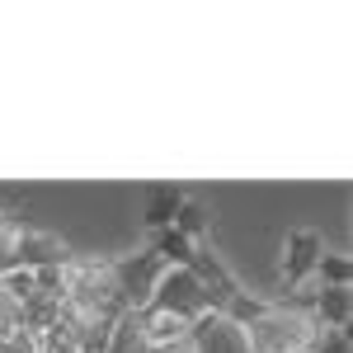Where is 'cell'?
Returning a JSON list of instances; mask_svg holds the SVG:
<instances>
[{"mask_svg":"<svg viewBox=\"0 0 353 353\" xmlns=\"http://www.w3.org/2000/svg\"><path fill=\"white\" fill-rule=\"evenodd\" d=\"M311 353H353L349 330H316V339H311Z\"/></svg>","mask_w":353,"mask_h":353,"instance_id":"cell-14","label":"cell"},{"mask_svg":"<svg viewBox=\"0 0 353 353\" xmlns=\"http://www.w3.org/2000/svg\"><path fill=\"white\" fill-rule=\"evenodd\" d=\"M66 259H71V245L57 231L24 226V236H19V264L24 269H52V264H66Z\"/></svg>","mask_w":353,"mask_h":353,"instance_id":"cell-6","label":"cell"},{"mask_svg":"<svg viewBox=\"0 0 353 353\" xmlns=\"http://www.w3.org/2000/svg\"><path fill=\"white\" fill-rule=\"evenodd\" d=\"M321 254H325V241L316 231H288V241H283V283L292 292L306 288L316 278V259Z\"/></svg>","mask_w":353,"mask_h":353,"instance_id":"cell-4","label":"cell"},{"mask_svg":"<svg viewBox=\"0 0 353 353\" xmlns=\"http://www.w3.org/2000/svg\"><path fill=\"white\" fill-rule=\"evenodd\" d=\"M141 334H146L151 349H165V344L189 339V321H184V316H170L161 306H141Z\"/></svg>","mask_w":353,"mask_h":353,"instance_id":"cell-8","label":"cell"},{"mask_svg":"<svg viewBox=\"0 0 353 353\" xmlns=\"http://www.w3.org/2000/svg\"><path fill=\"white\" fill-rule=\"evenodd\" d=\"M189 339L198 353H250V339L236 321H226L221 311H208L189 325Z\"/></svg>","mask_w":353,"mask_h":353,"instance_id":"cell-5","label":"cell"},{"mask_svg":"<svg viewBox=\"0 0 353 353\" xmlns=\"http://www.w3.org/2000/svg\"><path fill=\"white\" fill-rule=\"evenodd\" d=\"M151 353H198L193 339H179V344H165V349H151Z\"/></svg>","mask_w":353,"mask_h":353,"instance_id":"cell-15","label":"cell"},{"mask_svg":"<svg viewBox=\"0 0 353 353\" xmlns=\"http://www.w3.org/2000/svg\"><path fill=\"white\" fill-rule=\"evenodd\" d=\"M109 353H151L146 334H141V311H123V316L113 321Z\"/></svg>","mask_w":353,"mask_h":353,"instance_id":"cell-11","label":"cell"},{"mask_svg":"<svg viewBox=\"0 0 353 353\" xmlns=\"http://www.w3.org/2000/svg\"><path fill=\"white\" fill-rule=\"evenodd\" d=\"M179 203H184V189H174V184H151V189H146L141 221H146L151 231H165V226H174V212H179Z\"/></svg>","mask_w":353,"mask_h":353,"instance_id":"cell-9","label":"cell"},{"mask_svg":"<svg viewBox=\"0 0 353 353\" xmlns=\"http://www.w3.org/2000/svg\"><path fill=\"white\" fill-rule=\"evenodd\" d=\"M151 306H161L170 316H184V321H198V316H208L212 311V301H208V288L198 283V273L193 269H165L161 283H156V292H151Z\"/></svg>","mask_w":353,"mask_h":353,"instance_id":"cell-3","label":"cell"},{"mask_svg":"<svg viewBox=\"0 0 353 353\" xmlns=\"http://www.w3.org/2000/svg\"><path fill=\"white\" fill-rule=\"evenodd\" d=\"M316 288H349L353 283V264H349V254H321L316 259V278H311Z\"/></svg>","mask_w":353,"mask_h":353,"instance_id":"cell-13","label":"cell"},{"mask_svg":"<svg viewBox=\"0 0 353 353\" xmlns=\"http://www.w3.org/2000/svg\"><path fill=\"white\" fill-rule=\"evenodd\" d=\"M311 316L321 330H349L353 321V292L349 288H316L311 297Z\"/></svg>","mask_w":353,"mask_h":353,"instance_id":"cell-7","label":"cell"},{"mask_svg":"<svg viewBox=\"0 0 353 353\" xmlns=\"http://www.w3.org/2000/svg\"><path fill=\"white\" fill-rule=\"evenodd\" d=\"M316 330L321 325H316L311 311H292L283 301H269L245 325V339H250V353H311Z\"/></svg>","mask_w":353,"mask_h":353,"instance_id":"cell-1","label":"cell"},{"mask_svg":"<svg viewBox=\"0 0 353 353\" xmlns=\"http://www.w3.org/2000/svg\"><path fill=\"white\" fill-rule=\"evenodd\" d=\"M151 250L161 254V259L170 264V269H189V264H193V254H198V245H193V241H184V236H179L174 226H165V231H156V241H151Z\"/></svg>","mask_w":353,"mask_h":353,"instance_id":"cell-12","label":"cell"},{"mask_svg":"<svg viewBox=\"0 0 353 353\" xmlns=\"http://www.w3.org/2000/svg\"><path fill=\"white\" fill-rule=\"evenodd\" d=\"M174 231L184 236V241H208V231H212V212H208V203H198V198H184L179 203V212H174Z\"/></svg>","mask_w":353,"mask_h":353,"instance_id":"cell-10","label":"cell"},{"mask_svg":"<svg viewBox=\"0 0 353 353\" xmlns=\"http://www.w3.org/2000/svg\"><path fill=\"white\" fill-rule=\"evenodd\" d=\"M165 269H170V264H165L156 250H137V254L113 259V292L123 301V311L151 306V292H156V283H161Z\"/></svg>","mask_w":353,"mask_h":353,"instance_id":"cell-2","label":"cell"}]
</instances>
